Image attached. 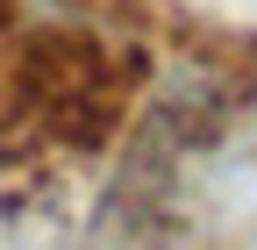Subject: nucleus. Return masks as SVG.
<instances>
[{
	"mask_svg": "<svg viewBox=\"0 0 257 250\" xmlns=\"http://www.w3.org/2000/svg\"><path fill=\"white\" fill-rule=\"evenodd\" d=\"M0 29H8V0H0Z\"/></svg>",
	"mask_w": 257,
	"mask_h": 250,
	"instance_id": "1",
	"label": "nucleus"
}]
</instances>
